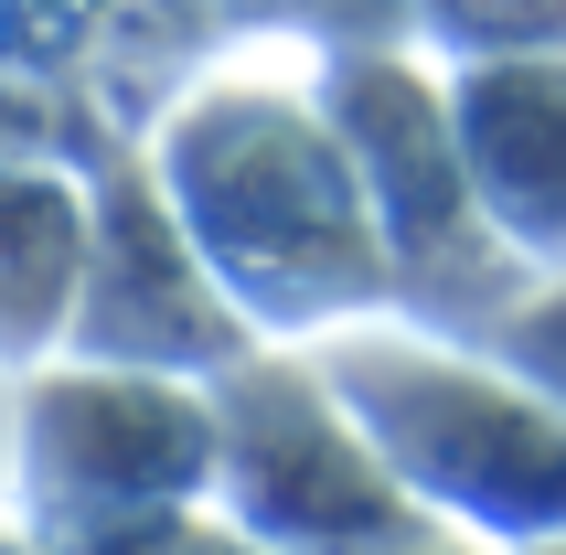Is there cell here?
Returning a JSON list of instances; mask_svg holds the SVG:
<instances>
[{
  "label": "cell",
  "mask_w": 566,
  "mask_h": 555,
  "mask_svg": "<svg viewBox=\"0 0 566 555\" xmlns=\"http://www.w3.org/2000/svg\"><path fill=\"white\" fill-rule=\"evenodd\" d=\"M214 492V406L203 374L150 364H64L22 406V502L32 524H118V513H182Z\"/></svg>",
  "instance_id": "cell-5"
},
{
  "label": "cell",
  "mask_w": 566,
  "mask_h": 555,
  "mask_svg": "<svg viewBox=\"0 0 566 555\" xmlns=\"http://www.w3.org/2000/svg\"><path fill=\"white\" fill-rule=\"evenodd\" d=\"M311 96H321V118H332V139L353 160V192H364V214L385 235L396 300L428 332L471 342L535 268L481 224L460 139H449V86L417 54H332Z\"/></svg>",
  "instance_id": "cell-3"
},
{
  "label": "cell",
  "mask_w": 566,
  "mask_h": 555,
  "mask_svg": "<svg viewBox=\"0 0 566 555\" xmlns=\"http://www.w3.org/2000/svg\"><path fill=\"white\" fill-rule=\"evenodd\" d=\"M417 22L449 64L471 54H535V43H566V0H417Z\"/></svg>",
  "instance_id": "cell-9"
},
{
  "label": "cell",
  "mask_w": 566,
  "mask_h": 555,
  "mask_svg": "<svg viewBox=\"0 0 566 555\" xmlns=\"http://www.w3.org/2000/svg\"><path fill=\"white\" fill-rule=\"evenodd\" d=\"M64 342L86 364H150V374H214L247 353V321L192 256L182 214L160 203L150 171H107L86 192V256H75V310Z\"/></svg>",
  "instance_id": "cell-6"
},
{
  "label": "cell",
  "mask_w": 566,
  "mask_h": 555,
  "mask_svg": "<svg viewBox=\"0 0 566 555\" xmlns=\"http://www.w3.org/2000/svg\"><path fill=\"white\" fill-rule=\"evenodd\" d=\"M75 256H86V182L11 171V160H0V353L64 342Z\"/></svg>",
  "instance_id": "cell-8"
},
{
  "label": "cell",
  "mask_w": 566,
  "mask_h": 555,
  "mask_svg": "<svg viewBox=\"0 0 566 555\" xmlns=\"http://www.w3.org/2000/svg\"><path fill=\"white\" fill-rule=\"evenodd\" d=\"M332 374L343 417L364 428L396 492L449 534H481V545H545L566 534V406L545 385L481 353L460 332H428V321H343L321 332L311 353Z\"/></svg>",
  "instance_id": "cell-2"
},
{
  "label": "cell",
  "mask_w": 566,
  "mask_h": 555,
  "mask_svg": "<svg viewBox=\"0 0 566 555\" xmlns=\"http://www.w3.org/2000/svg\"><path fill=\"white\" fill-rule=\"evenodd\" d=\"M375 555H503V545H481V534H449V524H417V534H396V545H375Z\"/></svg>",
  "instance_id": "cell-12"
},
{
  "label": "cell",
  "mask_w": 566,
  "mask_h": 555,
  "mask_svg": "<svg viewBox=\"0 0 566 555\" xmlns=\"http://www.w3.org/2000/svg\"><path fill=\"white\" fill-rule=\"evenodd\" d=\"M203 406H214V492L203 502L268 555H375L428 524L396 492V470L364 449V428L343 417L311 353L247 342L235 364L203 374Z\"/></svg>",
  "instance_id": "cell-4"
},
{
  "label": "cell",
  "mask_w": 566,
  "mask_h": 555,
  "mask_svg": "<svg viewBox=\"0 0 566 555\" xmlns=\"http://www.w3.org/2000/svg\"><path fill=\"white\" fill-rule=\"evenodd\" d=\"M160 203L182 214L192 256L214 268L247 332H343L364 310H396L385 235L353 192V160L332 139L311 86L214 75L160 128L150 160Z\"/></svg>",
  "instance_id": "cell-1"
},
{
  "label": "cell",
  "mask_w": 566,
  "mask_h": 555,
  "mask_svg": "<svg viewBox=\"0 0 566 555\" xmlns=\"http://www.w3.org/2000/svg\"><path fill=\"white\" fill-rule=\"evenodd\" d=\"M439 86H449V139H460L481 224L535 278H556L566 268V43L471 54Z\"/></svg>",
  "instance_id": "cell-7"
},
{
  "label": "cell",
  "mask_w": 566,
  "mask_h": 555,
  "mask_svg": "<svg viewBox=\"0 0 566 555\" xmlns=\"http://www.w3.org/2000/svg\"><path fill=\"white\" fill-rule=\"evenodd\" d=\"M171 555H268V545H256V534H235L224 513H203V502H192L182 534H171Z\"/></svg>",
  "instance_id": "cell-11"
},
{
  "label": "cell",
  "mask_w": 566,
  "mask_h": 555,
  "mask_svg": "<svg viewBox=\"0 0 566 555\" xmlns=\"http://www.w3.org/2000/svg\"><path fill=\"white\" fill-rule=\"evenodd\" d=\"M471 342H481V353H503L524 385H545V396L566 406V268L556 278H524V289H513Z\"/></svg>",
  "instance_id": "cell-10"
},
{
  "label": "cell",
  "mask_w": 566,
  "mask_h": 555,
  "mask_svg": "<svg viewBox=\"0 0 566 555\" xmlns=\"http://www.w3.org/2000/svg\"><path fill=\"white\" fill-rule=\"evenodd\" d=\"M513 555H566V534H545V545H513Z\"/></svg>",
  "instance_id": "cell-13"
}]
</instances>
